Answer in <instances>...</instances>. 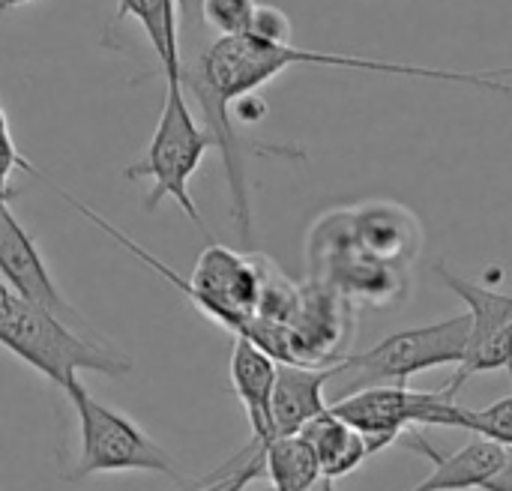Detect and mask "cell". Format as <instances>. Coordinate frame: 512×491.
I'll return each mask as SVG.
<instances>
[{"label":"cell","mask_w":512,"mask_h":491,"mask_svg":"<svg viewBox=\"0 0 512 491\" xmlns=\"http://www.w3.org/2000/svg\"><path fill=\"white\" fill-rule=\"evenodd\" d=\"M330 66V69H357L375 75H399V78H420V81H444L462 87H480L489 93H510V69H441L423 63H402V60H378V57H357L339 51H309L291 42H270L255 33L240 36H216L213 42L198 51L195 63H183V87L192 90L204 111V126L213 135V144L222 153L228 192H231V219L240 231V240H252V204L243 174V138L231 123V105L255 96L264 84L282 75L291 66Z\"/></svg>","instance_id":"6da1fadb"},{"label":"cell","mask_w":512,"mask_h":491,"mask_svg":"<svg viewBox=\"0 0 512 491\" xmlns=\"http://www.w3.org/2000/svg\"><path fill=\"white\" fill-rule=\"evenodd\" d=\"M0 345L21 363L45 375L54 387H66L78 372H96L105 378H123L132 363L84 336L54 312L18 297L0 282Z\"/></svg>","instance_id":"7a4b0ae2"},{"label":"cell","mask_w":512,"mask_h":491,"mask_svg":"<svg viewBox=\"0 0 512 491\" xmlns=\"http://www.w3.org/2000/svg\"><path fill=\"white\" fill-rule=\"evenodd\" d=\"M216 147L213 135L207 132V126H201L192 114V105L186 99V87L183 78L174 75L165 84V102H162V114L156 120L153 138L141 156V162L126 168L129 180H153L150 195L144 198V210L153 213L165 198H171L189 219L192 225L207 234V225L201 219V210L192 198V177L198 174L207 150Z\"/></svg>","instance_id":"3957f363"},{"label":"cell","mask_w":512,"mask_h":491,"mask_svg":"<svg viewBox=\"0 0 512 491\" xmlns=\"http://www.w3.org/2000/svg\"><path fill=\"white\" fill-rule=\"evenodd\" d=\"M63 393L75 408L78 435H81V453L75 468L69 471V480H87L99 474H132V471L183 480L171 456L135 420L93 399V393L78 381V375L63 387Z\"/></svg>","instance_id":"277c9868"},{"label":"cell","mask_w":512,"mask_h":491,"mask_svg":"<svg viewBox=\"0 0 512 491\" xmlns=\"http://www.w3.org/2000/svg\"><path fill=\"white\" fill-rule=\"evenodd\" d=\"M471 318L453 315L426 327L399 330L378 345H372L363 354H348L336 363V378H348V393L378 384H399L408 387V381L420 372H432L441 366H459L468 342ZM345 396V393H342Z\"/></svg>","instance_id":"5b68a950"},{"label":"cell","mask_w":512,"mask_h":491,"mask_svg":"<svg viewBox=\"0 0 512 491\" xmlns=\"http://www.w3.org/2000/svg\"><path fill=\"white\" fill-rule=\"evenodd\" d=\"M330 408L369 441L372 456L396 444L402 432H408L411 426L468 429V408L447 387L426 393L399 384H378L345 393Z\"/></svg>","instance_id":"8992f818"},{"label":"cell","mask_w":512,"mask_h":491,"mask_svg":"<svg viewBox=\"0 0 512 491\" xmlns=\"http://www.w3.org/2000/svg\"><path fill=\"white\" fill-rule=\"evenodd\" d=\"M432 270L468 306L471 318L465 354L447 390L459 396L468 378L486 372H507L512 378V294L465 279L447 264H435Z\"/></svg>","instance_id":"52a82bcc"},{"label":"cell","mask_w":512,"mask_h":491,"mask_svg":"<svg viewBox=\"0 0 512 491\" xmlns=\"http://www.w3.org/2000/svg\"><path fill=\"white\" fill-rule=\"evenodd\" d=\"M0 282L12 288L18 297L69 321L72 327L84 324L81 315L57 291L42 252L36 249L33 237L21 228V222L12 216L9 204H0Z\"/></svg>","instance_id":"ba28073f"},{"label":"cell","mask_w":512,"mask_h":491,"mask_svg":"<svg viewBox=\"0 0 512 491\" xmlns=\"http://www.w3.org/2000/svg\"><path fill=\"white\" fill-rule=\"evenodd\" d=\"M402 447L414 450V453H423L429 462H432V474L417 483L411 491H474L483 489L507 462L510 450L489 441V438H474L471 444H465L462 450L444 456L438 453L420 432H408L399 438Z\"/></svg>","instance_id":"9c48e42d"},{"label":"cell","mask_w":512,"mask_h":491,"mask_svg":"<svg viewBox=\"0 0 512 491\" xmlns=\"http://www.w3.org/2000/svg\"><path fill=\"white\" fill-rule=\"evenodd\" d=\"M351 216V234L354 243L393 267H405L417 258L420 252V240H423V228L417 222V216L411 210H405L402 204L393 201H366L360 207L348 210Z\"/></svg>","instance_id":"30bf717a"},{"label":"cell","mask_w":512,"mask_h":491,"mask_svg":"<svg viewBox=\"0 0 512 491\" xmlns=\"http://www.w3.org/2000/svg\"><path fill=\"white\" fill-rule=\"evenodd\" d=\"M276 366L279 363L264 348H258L252 339H246V336H237L234 339L228 375H231L234 396L240 399V405H243V411L249 417L252 441H258L261 447L276 438V432H273Z\"/></svg>","instance_id":"8fae6325"},{"label":"cell","mask_w":512,"mask_h":491,"mask_svg":"<svg viewBox=\"0 0 512 491\" xmlns=\"http://www.w3.org/2000/svg\"><path fill=\"white\" fill-rule=\"evenodd\" d=\"M336 378L333 366H303V363H279L276 387H273V432L297 435L312 417L327 411L324 387Z\"/></svg>","instance_id":"7c38bea8"},{"label":"cell","mask_w":512,"mask_h":491,"mask_svg":"<svg viewBox=\"0 0 512 491\" xmlns=\"http://www.w3.org/2000/svg\"><path fill=\"white\" fill-rule=\"evenodd\" d=\"M297 435L312 447V453L321 465V474L333 477V480L348 477L372 456L369 441L357 429H351L339 414H333V408L312 417Z\"/></svg>","instance_id":"4fadbf2b"},{"label":"cell","mask_w":512,"mask_h":491,"mask_svg":"<svg viewBox=\"0 0 512 491\" xmlns=\"http://www.w3.org/2000/svg\"><path fill=\"white\" fill-rule=\"evenodd\" d=\"M135 18L141 30L147 33L165 78L180 75L183 78V51H180V18H177V0H117L114 21Z\"/></svg>","instance_id":"5bb4252c"},{"label":"cell","mask_w":512,"mask_h":491,"mask_svg":"<svg viewBox=\"0 0 512 491\" xmlns=\"http://www.w3.org/2000/svg\"><path fill=\"white\" fill-rule=\"evenodd\" d=\"M264 474L273 483L270 491H303L321 477V465L300 435H279L264 444Z\"/></svg>","instance_id":"9a60e30c"},{"label":"cell","mask_w":512,"mask_h":491,"mask_svg":"<svg viewBox=\"0 0 512 491\" xmlns=\"http://www.w3.org/2000/svg\"><path fill=\"white\" fill-rule=\"evenodd\" d=\"M258 477H264V447L258 441H249L216 474L195 480L189 491H246Z\"/></svg>","instance_id":"2e32d148"},{"label":"cell","mask_w":512,"mask_h":491,"mask_svg":"<svg viewBox=\"0 0 512 491\" xmlns=\"http://www.w3.org/2000/svg\"><path fill=\"white\" fill-rule=\"evenodd\" d=\"M258 0H198L204 27L216 36H240L252 30Z\"/></svg>","instance_id":"e0dca14e"},{"label":"cell","mask_w":512,"mask_h":491,"mask_svg":"<svg viewBox=\"0 0 512 491\" xmlns=\"http://www.w3.org/2000/svg\"><path fill=\"white\" fill-rule=\"evenodd\" d=\"M468 432L512 450V393L486 408H468Z\"/></svg>","instance_id":"ac0fdd59"},{"label":"cell","mask_w":512,"mask_h":491,"mask_svg":"<svg viewBox=\"0 0 512 491\" xmlns=\"http://www.w3.org/2000/svg\"><path fill=\"white\" fill-rule=\"evenodd\" d=\"M15 168H24V171H30V174H39V171L18 153V147H15V141H12V132H9L6 111L0 108V204H9L12 195H15V189L9 186V177H12Z\"/></svg>","instance_id":"d6986e66"},{"label":"cell","mask_w":512,"mask_h":491,"mask_svg":"<svg viewBox=\"0 0 512 491\" xmlns=\"http://www.w3.org/2000/svg\"><path fill=\"white\" fill-rule=\"evenodd\" d=\"M249 33H255L261 39H270V42H291V21H288V15L282 9L258 3Z\"/></svg>","instance_id":"ffe728a7"},{"label":"cell","mask_w":512,"mask_h":491,"mask_svg":"<svg viewBox=\"0 0 512 491\" xmlns=\"http://www.w3.org/2000/svg\"><path fill=\"white\" fill-rule=\"evenodd\" d=\"M480 491H512V450L510 456H507V462H504V468L483 486Z\"/></svg>","instance_id":"44dd1931"},{"label":"cell","mask_w":512,"mask_h":491,"mask_svg":"<svg viewBox=\"0 0 512 491\" xmlns=\"http://www.w3.org/2000/svg\"><path fill=\"white\" fill-rule=\"evenodd\" d=\"M303 491H336V480H333V477H324V474H321V477H318V480H315L312 486H306Z\"/></svg>","instance_id":"7402d4cb"},{"label":"cell","mask_w":512,"mask_h":491,"mask_svg":"<svg viewBox=\"0 0 512 491\" xmlns=\"http://www.w3.org/2000/svg\"><path fill=\"white\" fill-rule=\"evenodd\" d=\"M27 3H33V0H0V15H6L18 6H27Z\"/></svg>","instance_id":"603a6c76"}]
</instances>
